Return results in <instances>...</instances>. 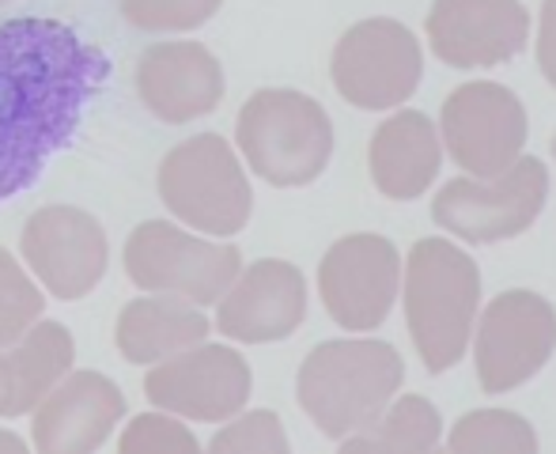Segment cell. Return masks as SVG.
Listing matches in <instances>:
<instances>
[{
  "label": "cell",
  "instance_id": "obj_27",
  "mask_svg": "<svg viewBox=\"0 0 556 454\" xmlns=\"http://www.w3.org/2000/svg\"><path fill=\"white\" fill-rule=\"evenodd\" d=\"M538 65L545 80L556 88V0H545L542 8V30H538Z\"/></svg>",
  "mask_w": 556,
  "mask_h": 454
},
{
  "label": "cell",
  "instance_id": "obj_12",
  "mask_svg": "<svg viewBox=\"0 0 556 454\" xmlns=\"http://www.w3.org/2000/svg\"><path fill=\"white\" fill-rule=\"evenodd\" d=\"M556 349V311L534 292H504L477 330V375L484 394H507L534 379Z\"/></svg>",
  "mask_w": 556,
  "mask_h": 454
},
{
  "label": "cell",
  "instance_id": "obj_2",
  "mask_svg": "<svg viewBox=\"0 0 556 454\" xmlns=\"http://www.w3.org/2000/svg\"><path fill=\"white\" fill-rule=\"evenodd\" d=\"M405 379L397 349L382 341H326L303 360L295 394L315 428L344 440L367 428Z\"/></svg>",
  "mask_w": 556,
  "mask_h": 454
},
{
  "label": "cell",
  "instance_id": "obj_24",
  "mask_svg": "<svg viewBox=\"0 0 556 454\" xmlns=\"http://www.w3.org/2000/svg\"><path fill=\"white\" fill-rule=\"evenodd\" d=\"M220 12V0H122V15L148 35H182L205 27Z\"/></svg>",
  "mask_w": 556,
  "mask_h": 454
},
{
  "label": "cell",
  "instance_id": "obj_23",
  "mask_svg": "<svg viewBox=\"0 0 556 454\" xmlns=\"http://www.w3.org/2000/svg\"><path fill=\"white\" fill-rule=\"evenodd\" d=\"M46 295L35 288L20 262L0 247V349L20 341L42 318Z\"/></svg>",
  "mask_w": 556,
  "mask_h": 454
},
{
  "label": "cell",
  "instance_id": "obj_15",
  "mask_svg": "<svg viewBox=\"0 0 556 454\" xmlns=\"http://www.w3.org/2000/svg\"><path fill=\"white\" fill-rule=\"evenodd\" d=\"M125 417V394L99 371H65L35 405L30 440L46 454H88L114 436Z\"/></svg>",
  "mask_w": 556,
  "mask_h": 454
},
{
  "label": "cell",
  "instance_id": "obj_14",
  "mask_svg": "<svg viewBox=\"0 0 556 454\" xmlns=\"http://www.w3.org/2000/svg\"><path fill=\"white\" fill-rule=\"evenodd\" d=\"M530 12L522 0H435L428 42L451 68H492L522 53Z\"/></svg>",
  "mask_w": 556,
  "mask_h": 454
},
{
  "label": "cell",
  "instance_id": "obj_29",
  "mask_svg": "<svg viewBox=\"0 0 556 454\" xmlns=\"http://www.w3.org/2000/svg\"><path fill=\"white\" fill-rule=\"evenodd\" d=\"M4 4H12V0H0V8H4Z\"/></svg>",
  "mask_w": 556,
  "mask_h": 454
},
{
  "label": "cell",
  "instance_id": "obj_3",
  "mask_svg": "<svg viewBox=\"0 0 556 454\" xmlns=\"http://www.w3.org/2000/svg\"><path fill=\"white\" fill-rule=\"evenodd\" d=\"M481 269L446 239H420L405 269V318L420 360L432 375L451 371L469 349Z\"/></svg>",
  "mask_w": 556,
  "mask_h": 454
},
{
  "label": "cell",
  "instance_id": "obj_17",
  "mask_svg": "<svg viewBox=\"0 0 556 454\" xmlns=\"http://www.w3.org/2000/svg\"><path fill=\"white\" fill-rule=\"evenodd\" d=\"M137 96L160 122H198L220 106L224 68L201 42H155L137 61Z\"/></svg>",
  "mask_w": 556,
  "mask_h": 454
},
{
  "label": "cell",
  "instance_id": "obj_1",
  "mask_svg": "<svg viewBox=\"0 0 556 454\" xmlns=\"http://www.w3.org/2000/svg\"><path fill=\"white\" fill-rule=\"evenodd\" d=\"M114 65L73 23L20 15L0 23V201L27 193L76 140Z\"/></svg>",
  "mask_w": 556,
  "mask_h": 454
},
{
  "label": "cell",
  "instance_id": "obj_21",
  "mask_svg": "<svg viewBox=\"0 0 556 454\" xmlns=\"http://www.w3.org/2000/svg\"><path fill=\"white\" fill-rule=\"evenodd\" d=\"M443 420L428 398L405 394L379 413L356 436H344L341 451L349 454H425L440 447Z\"/></svg>",
  "mask_w": 556,
  "mask_h": 454
},
{
  "label": "cell",
  "instance_id": "obj_9",
  "mask_svg": "<svg viewBox=\"0 0 556 454\" xmlns=\"http://www.w3.org/2000/svg\"><path fill=\"white\" fill-rule=\"evenodd\" d=\"M254 375L247 360L227 344H190L175 356L152 364L144 375V398L155 409H167L175 417L216 425L231 420L247 409Z\"/></svg>",
  "mask_w": 556,
  "mask_h": 454
},
{
  "label": "cell",
  "instance_id": "obj_20",
  "mask_svg": "<svg viewBox=\"0 0 556 454\" xmlns=\"http://www.w3.org/2000/svg\"><path fill=\"white\" fill-rule=\"evenodd\" d=\"M76 341L61 323L38 318L20 341L0 349V417H23L30 413L53 382L73 367Z\"/></svg>",
  "mask_w": 556,
  "mask_h": 454
},
{
  "label": "cell",
  "instance_id": "obj_8",
  "mask_svg": "<svg viewBox=\"0 0 556 454\" xmlns=\"http://www.w3.org/2000/svg\"><path fill=\"white\" fill-rule=\"evenodd\" d=\"M330 68L341 99L359 111H390L420 88L425 58L405 23L364 20L341 35Z\"/></svg>",
  "mask_w": 556,
  "mask_h": 454
},
{
  "label": "cell",
  "instance_id": "obj_19",
  "mask_svg": "<svg viewBox=\"0 0 556 454\" xmlns=\"http://www.w3.org/2000/svg\"><path fill=\"white\" fill-rule=\"evenodd\" d=\"M440 133L432 117L420 111L394 114L371 137V182L382 190V198H420L440 175Z\"/></svg>",
  "mask_w": 556,
  "mask_h": 454
},
{
  "label": "cell",
  "instance_id": "obj_10",
  "mask_svg": "<svg viewBox=\"0 0 556 454\" xmlns=\"http://www.w3.org/2000/svg\"><path fill=\"white\" fill-rule=\"evenodd\" d=\"M20 250L35 280L53 300H84L106 277V231L91 213L76 205H46L27 220Z\"/></svg>",
  "mask_w": 556,
  "mask_h": 454
},
{
  "label": "cell",
  "instance_id": "obj_6",
  "mask_svg": "<svg viewBox=\"0 0 556 454\" xmlns=\"http://www.w3.org/2000/svg\"><path fill=\"white\" fill-rule=\"evenodd\" d=\"M125 273L144 292H167L213 307L242 273V254L231 242L190 235L167 220L132 227L125 239Z\"/></svg>",
  "mask_w": 556,
  "mask_h": 454
},
{
  "label": "cell",
  "instance_id": "obj_28",
  "mask_svg": "<svg viewBox=\"0 0 556 454\" xmlns=\"http://www.w3.org/2000/svg\"><path fill=\"white\" fill-rule=\"evenodd\" d=\"M0 451H23V443L12 432H0Z\"/></svg>",
  "mask_w": 556,
  "mask_h": 454
},
{
  "label": "cell",
  "instance_id": "obj_18",
  "mask_svg": "<svg viewBox=\"0 0 556 454\" xmlns=\"http://www.w3.org/2000/svg\"><path fill=\"white\" fill-rule=\"evenodd\" d=\"M208 330H213V323L201 315L198 303L182 300V295L148 292L122 307L114 341L125 364L152 367L175 352L190 349V344L205 341Z\"/></svg>",
  "mask_w": 556,
  "mask_h": 454
},
{
  "label": "cell",
  "instance_id": "obj_22",
  "mask_svg": "<svg viewBox=\"0 0 556 454\" xmlns=\"http://www.w3.org/2000/svg\"><path fill=\"white\" fill-rule=\"evenodd\" d=\"M446 447L454 454H473V451H492V454H534L538 451V432L522 417L504 409H484L469 413L454 425Z\"/></svg>",
  "mask_w": 556,
  "mask_h": 454
},
{
  "label": "cell",
  "instance_id": "obj_30",
  "mask_svg": "<svg viewBox=\"0 0 556 454\" xmlns=\"http://www.w3.org/2000/svg\"><path fill=\"white\" fill-rule=\"evenodd\" d=\"M553 155H556V137H553Z\"/></svg>",
  "mask_w": 556,
  "mask_h": 454
},
{
  "label": "cell",
  "instance_id": "obj_16",
  "mask_svg": "<svg viewBox=\"0 0 556 454\" xmlns=\"http://www.w3.org/2000/svg\"><path fill=\"white\" fill-rule=\"evenodd\" d=\"M307 318V285L292 262H254L220 295L216 330L242 344L285 341Z\"/></svg>",
  "mask_w": 556,
  "mask_h": 454
},
{
  "label": "cell",
  "instance_id": "obj_7",
  "mask_svg": "<svg viewBox=\"0 0 556 454\" xmlns=\"http://www.w3.org/2000/svg\"><path fill=\"white\" fill-rule=\"evenodd\" d=\"M549 198V171L542 160L519 155L496 178H451L432 201L435 224L458 239L484 247L522 235L542 216Z\"/></svg>",
  "mask_w": 556,
  "mask_h": 454
},
{
  "label": "cell",
  "instance_id": "obj_11",
  "mask_svg": "<svg viewBox=\"0 0 556 454\" xmlns=\"http://www.w3.org/2000/svg\"><path fill=\"white\" fill-rule=\"evenodd\" d=\"M443 144L473 178L504 175L527 144V111L519 96L489 80L462 84L443 103Z\"/></svg>",
  "mask_w": 556,
  "mask_h": 454
},
{
  "label": "cell",
  "instance_id": "obj_5",
  "mask_svg": "<svg viewBox=\"0 0 556 454\" xmlns=\"http://www.w3.org/2000/svg\"><path fill=\"white\" fill-rule=\"evenodd\" d=\"M160 198L186 227L216 239L239 235L254 209L247 171L220 133H201L163 155Z\"/></svg>",
  "mask_w": 556,
  "mask_h": 454
},
{
  "label": "cell",
  "instance_id": "obj_26",
  "mask_svg": "<svg viewBox=\"0 0 556 454\" xmlns=\"http://www.w3.org/2000/svg\"><path fill=\"white\" fill-rule=\"evenodd\" d=\"M117 451L122 454H160V451L193 454V451H201V443L182 420H175V413L163 409V413H144V417L132 420L122 440H117Z\"/></svg>",
  "mask_w": 556,
  "mask_h": 454
},
{
  "label": "cell",
  "instance_id": "obj_25",
  "mask_svg": "<svg viewBox=\"0 0 556 454\" xmlns=\"http://www.w3.org/2000/svg\"><path fill=\"white\" fill-rule=\"evenodd\" d=\"M213 454H242V451H265V454H285L288 436L277 413L254 409V413H235L231 425H224L208 443Z\"/></svg>",
  "mask_w": 556,
  "mask_h": 454
},
{
  "label": "cell",
  "instance_id": "obj_4",
  "mask_svg": "<svg viewBox=\"0 0 556 454\" xmlns=\"http://www.w3.org/2000/svg\"><path fill=\"white\" fill-rule=\"evenodd\" d=\"M235 140L250 171L269 186H311L333 155V122L311 96L265 88L247 99L235 122Z\"/></svg>",
  "mask_w": 556,
  "mask_h": 454
},
{
  "label": "cell",
  "instance_id": "obj_13",
  "mask_svg": "<svg viewBox=\"0 0 556 454\" xmlns=\"http://www.w3.org/2000/svg\"><path fill=\"white\" fill-rule=\"evenodd\" d=\"M402 280V257L382 235H349L333 242L318 269V292L344 330H375L390 315Z\"/></svg>",
  "mask_w": 556,
  "mask_h": 454
}]
</instances>
